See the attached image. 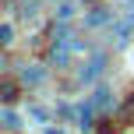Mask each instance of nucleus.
<instances>
[{
    "mask_svg": "<svg viewBox=\"0 0 134 134\" xmlns=\"http://www.w3.org/2000/svg\"><path fill=\"white\" fill-rule=\"evenodd\" d=\"M0 67H4V60H0Z\"/></svg>",
    "mask_w": 134,
    "mask_h": 134,
    "instance_id": "nucleus-13",
    "label": "nucleus"
},
{
    "mask_svg": "<svg viewBox=\"0 0 134 134\" xmlns=\"http://www.w3.org/2000/svg\"><path fill=\"white\" fill-rule=\"evenodd\" d=\"M53 64H60V67L67 64V49H53Z\"/></svg>",
    "mask_w": 134,
    "mask_h": 134,
    "instance_id": "nucleus-9",
    "label": "nucleus"
},
{
    "mask_svg": "<svg viewBox=\"0 0 134 134\" xmlns=\"http://www.w3.org/2000/svg\"><path fill=\"white\" fill-rule=\"evenodd\" d=\"M131 32H134V11H131L124 21H120V25H113V39H116V46H127Z\"/></svg>",
    "mask_w": 134,
    "mask_h": 134,
    "instance_id": "nucleus-2",
    "label": "nucleus"
},
{
    "mask_svg": "<svg viewBox=\"0 0 134 134\" xmlns=\"http://www.w3.org/2000/svg\"><path fill=\"white\" fill-rule=\"evenodd\" d=\"M21 81H28V85H42V81H46V71H39V67H32V71H21Z\"/></svg>",
    "mask_w": 134,
    "mask_h": 134,
    "instance_id": "nucleus-4",
    "label": "nucleus"
},
{
    "mask_svg": "<svg viewBox=\"0 0 134 134\" xmlns=\"http://www.w3.org/2000/svg\"><path fill=\"white\" fill-rule=\"evenodd\" d=\"M106 21H109V11H106V7H95V11L88 14V25H92V28H99V25H106Z\"/></svg>",
    "mask_w": 134,
    "mask_h": 134,
    "instance_id": "nucleus-5",
    "label": "nucleus"
},
{
    "mask_svg": "<svg viewBox=\"0 0 134 134\" xmlns=\"http://www.w3.org/2000/svg\"><path fill=\"white\" fill-rule=\"evenodd\" d=\"M28 116H35V120H46V109H42V106H32V109H28Z\"/></svg>",
    "mask_w": 134,
    "mask_h": 134,
    "instance_id": "nucleus-10",
    "label": "nucleus"
},
{
    "mask_svg": "<svg viewBox=\"0 0 134 134\" xmlns=\"http://www.w3.org/2000/svg\"><path fill=\"white\" fill-rule=\"evenodd\" d=\"M109 102H113V92H109V88H99V92L92 95V106L95 109H109Z\"/></svg>",
    "mask_w": 134,
    "mask_h": 134,
    "instance_id": "nucleus-3",
    "label": "nucleus"
},
{
    "mask_svg": "<svg viewBox=\"0 0 134 134\" xmlns=\"http://www.w3.org/2000/svg\"><path fill=\"white\" fill-rule=\"evenodd\" d=\"M0 120H4L7 127H18V116H14V113H0Z\"/></svg>",
    "mask_w": 134,
    "mask_h": 134,
    "instance_id": "nucleus-11",
    "label": "nucleus"
},
{
    "mask_svg": "<svg viewBox=\"0 0 134 134\" xmlns=\"http://www.w3.org/2000/svg\"><path fill=\"white\" fill-rule=\"evenodd\" d=\"M57 14H60V18H71V14H74V4H64V7H60Z\"/></svg>",
    "mask_w": 134,
    "mask_h": 134,
    "instance_id": "nucleus-12",
    "label": "nucleus"
},
{
    "mask_svg": "<svg viewBox=\"0 0 134 134\" xmlns=\"http://www.w3.org/2000/svg\"><path fill=\"white\" fill-rule=\"evenodd\" d=\"M102 71H106V57H95V60L88 64L85 71H81V74H78V81H81V85H88V81H95V78H102Z\"/></svg>",
    "mask_w": 134,
    "mask_h": 134,
    "instance_id": "nucleus-1",
    "label": "nucleus"
},
{
    "mask_svg": "<svg viewBox=\"0 0 134 134\" xmlns=\"http://www.w3.org/2000/svg\"><path fill=\"white\" fill-rule=\"evenodd\" d=\"M11 35H14L11 25H0V46H4V42H11Z\"/></svg>",
    "mask_w": 134,
    "mask_h": 134,
    "instance_id": "nucleus-8",
    "label": "nucleus"
},
{
    "mask_svg": "<svg viewBox=\"0 0 134 134\" xmlns=\"http://www.w3.org/2000/svg\"><path fill=\"white\" fill-rule=\"evenodd\" d=\"M92 109H95L92 102H88V106H81V109H78V124H81V131H88V127H92Z\"/></svg>",
    "mask_w": 134,
    "mask_h": 134,
    "instance_id": "nucleus-6",
    "label": "nucleus"
},
{
    "mask_svg": "<svg viewBox=\"0 0 134 134\" xmlns=\"http://www.w3.org/2000/svg\"><path fill=\"white\" fill-rule=\"evenodd\" d=\"M14 92H18L14 85H0V99H4V102H11V99H14Z\"/></svg>",
    "mask_w": 134,
    "mask_h": 134,
    "instance_id": "nucleus-7",
    "label": "nucleus"
}]
</instances>
